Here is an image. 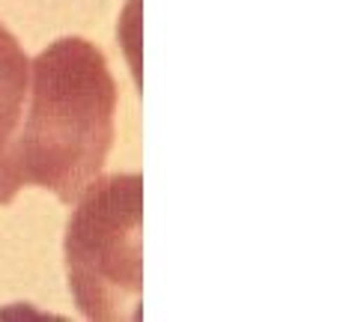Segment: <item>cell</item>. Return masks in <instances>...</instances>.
I'll return each mask as SVG.
<instances>
[{"label": "cell", "instance_id": "cell-1", "mask_svg": "<svg viewBox=\"0 0 358 322\" xmlns=\"http://www.w3.org/2000/svg\"><path fill=\"white\" fill-rule=\"evenodd\" d=\"M30 78L24 119L0 152V206L21 188H45L60 203H75L114 147L117 81L105 54L81 36L39 51Z\"/></svg>", "mask_w": 358, "mask_h": 322}, {"label": "cell", "instance_id": "cell-2", "mask_svg": "<svg viewBox=\"0 0 358 322\" xmlns=\"http://www.w3.org/2000/svg\"><path fill=\"white\" fill-rule=\"evenodd\" d=\"M143 176H96L69 215L63 239L66 277L81 316L141 319Z\"/></svg>", "mask_w": 358, "mask_h": 322}, {"label": "cell", "instance_id": "cell-3", "mask_svg": "<svg viewBox=\"0 0 358 322\" xmlns=\"http://www.w3.org/2000/svg\"><path fill=\"white\" fill-rule=\"evenodd\" d=\"M30 81V60L21 42L13 36L3 21H0V152L13 138V131L21 119Z\"/></svg>", "mask_w": 358, "mask_h": 322}]
</instances>
